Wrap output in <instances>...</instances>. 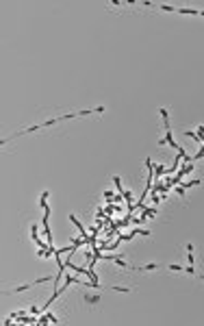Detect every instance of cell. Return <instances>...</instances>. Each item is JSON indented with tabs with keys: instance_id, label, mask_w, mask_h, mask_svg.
<instances>
[{
	"instance_id": "6",
	"label": "cell",
	"mask_w": 204,
	"mask_h": 326,
	"mask_svg": "<svg viewBox=\"0 0 204 326\" xmlns=\"http://www.w3.org/2000/svg\"><path fill=\"white\" fill-rule=\"evenodd\" d=\"M48 196H50L48 191H44L41 196H39V207H41V209H46V207H48Z\"/></svg>"
},
{
	"instance_id": "3",
	"label": "cell",
	"mask_w": 204,
	"mask_h": 326,
	"mask_svg": "<svg viewBox=\"0 0 204 326\" xmlns=\"http://www.w3.org/2000/svg\"><path fill=\"white\" fill-rule=\"evenodd\" d=\"M159 113H161V118H163V129H172V126H170V109H165V107H163V109H159Z\"/></svg>"
},
{
	"instance_id": "20",
	"label": "cell",
	"mask_w": 204,
	"mask_h": 326,
	"mask_svg": "<svg viewBox=\"0 0 204 326\" xmlns=\"http://www.w3.org/2000/svg\"><path fill=\"white\" fill-rule=\"evenodd\" d=\"M200 15H202V18H204V11H200Z\"/></svg>"
},
{
	"instance_id": "9",
	"label": "cell",
	"mask_w": 204,
	"mask_h": 326,
	"mask_svg": "<svg viewBox=\"0 0 204 326\" xmlns=\"http://www.w3.org/2000/svg\"><path fill=\"white\" fill-rule=\"evenodd\" d=\"M156 263H148V265H143V267H137V270H141V272H152V270H156Z\"/></svg>"
},
{
	"instance_id": "21",
	"label": "cell",
	"mask_w": 204,
	"mask_h": 326,
	"mask_svg": "<svg viewBox=\"0 0 204 326\" xmlns=\"http://www.w3.org/2000/svg\"><path fill=\"white\" fill-rule=\"evenodd\" d=\"M200 278H202V281H204V274H200Z\"/></svg>"
},
{
	"instance_id": "13",
	"label": "cell",
	"mask_w": 204,
	"mask_h": 326,
	"mask_svg": "<svg viewBox=\"0 0 204 326\" xmlns=\"http://www.w3.org/2000/svg\"><path fill=\"white\" fill-rule=\"evenodd\" d=\"M48 281H50V276H41L37 281H33V285H41V283H48Z\"/></svg>"
},
{
	"instance_id": "19",
	"label": "cell",
	"mask_w": 204,
	"mask_h": 326,
	"mask_svg": "<svg viewBox=\"0 0 204 326\" xmlns=\"http://www.w3.org/2000/svg\"><path fill=\"white\" fill-rule=\"evenodd\" d=\"M102 196H104V198H113L115 193H113V191H102Z\"/></svg>"
},
{
	"instance_id": "8",
	"label": "cell",
	"mask_w": 204,
	"mask_h": 326,
	"mask_svg": "<svg viewBox=\"0 0 204 326\" xmlns=\"http://www.w3.org/2000/svg\"><path fill=\"white\" fill-rule=\"evenodd\" d=\"M74 283H76V285H78V283H80V281H78L76 276H70V274H68V276H65V281H63V285H74Z\"/></svg>"
},
{
	"instance_id": "10",
	"label": "cell",
	"mask_w": 204,
	"mask_h": 326,
	"mask_svg": "<svg viewBox=\"0 0 204 326\" xmlns=\"http://www.w3.org/2000/svg\"><path fill=\"white\" fill-rule=\"evenodd\" d=\"M111 289H113V292H120V294H130L132 292L130 287H111Z\"/></svg>"
},
{
	"instance_id": "16",
	"label": "cell",
	"mask_w": 204,
	"mask_h": 326,
	"mask_svg": "<svg viewBox=\"0 0 204 326\" xmlns=\"http://www.w3.org/2000/svg\"><path fill=\"white\" fill-rule=\"evenodd\" d=\"M161 9H163V11H172V13H174V11H176V7H170V5H161Z\"/></svg>"
},
{
	"instance_id": "5",
	"label": "cell",
	"mask_w": 204,
	"mask_h": 326,
	"mask_svg": "<svg viewBox=\"0 0 204 326\" xmlns=\"http://www.w3.org/2000/svg\"><path fill=\"white\" fill-rule=\"evenodd\" d=\"M154 170H156V181H161V176L165 174V165L163 163H154Z\"/></svg>"
},
{
	"instance_id": "7",
	"label": "cell",
	"mask_w": 204,
	"mask_h": 326,
	"mask_svg": "<svg viewBox=\"0 0 204 326\" xmlns=\"http://www.w3.org/2000/svg\"><path fill=\"white\" fill-rule=\"evenodd\" d=\"M178 13H182V15H200V11L198 9H178Z\"/></svg>"
},
{
	"instance_id": "1",
	"label": "cell",
	"mask_w": 204,
	"mask_h": 326,
	"mask_svg": "<svg viewBox=\"0 0 204 326\" xmlns=\"http://www.w3.org/2000/svg\"><path fill=\"white\" fill-rule=\"evenodd\" d=\"M50 322H52V324H54V322H59L52 313H41V315L37 317V324H50Z\"/></svg>"
},
{
	"instance_id": "12",
	"label": "cell",
	"mask_w": 204,
	"mask_h": 326,
	"mask_svg": "<svg viewBox=\"0 0 204 326\" xmlns=\"http://www.w3.org/2000/svg\"><path fill=\"white\" fill-rule=\"evenodd\" d=\"M30 287H33V285H20V287H15L13 292H15V294H20V292H26V289H30Z\"/></svg>"
},
{
	"instance_id": "17",
	"label": "cell",
	"mask_w": 204,
	"mask_h": 326,
	"mask_svg": "<svg viewBox=\"0 0 204 326\" xmlns=\"http://www.w3.org/2000/svg\"><path fill=\"white\" fill-rule=\"evenodd\" d=\"M185 272H187V274H198V272H195V267H193V265H187V267H185Z\"/></svg>"
},
{
	"instance_id": "2",
	"label": "cell",
	"mask_w": 204,
	"mask_h": 326,
	"mask_svg": "<svg viewBox=\"0 0 204 326\" xmlns=\"http://www.w3.org/2000/svg\"><path fill=\"white\" fill-rule=\"evenodd\" d=\"M156 213H159V211H156V207H146V209H141V215H139V217L146 222L148 217H154Z\"/></svg>"
},
{
	"instance_id": "14",
	"label": "cell",
	"mask_w": 204,
	"mask_h": 326,
	"mask_svg": "<svg viewBox=\"0 0 204 326\" xmlns=\"http://www.w3.org/2000/svg\"><path fill=\"white\" fill-rule=\"evenodd\" d=\"M195 129H198V131H195V133H198L200 137H202V141H204V126H202V124H200V126H195Z\"/></svg>"
},
{
	"instance_id": "4",
	"label": "cell",
	"mask_w": 204,
	"mask_h": 326,
	"mask_svg": "<svg viewBox=\"0 0 204 326\" xmlns=\"http://www.w3.org/2000/svg\"><path fill=\"white\" fill-rule=\"evenodd\" d=\"M185 135H187V137H191V139H195V141H198L200 146L204 143V141H202V137H200V135L195 133V131H191V129H189V131H185Z\"/></svg>"
},
{
	"instance_id": "15",
	"label": "cell",
	"mask_w": 204,
	"mask_h": 326,
	"mask_svg": "<svg viewBox=\"0 0 204 326\" xmlns=\"http://www.w3.org/2000/svg\"><path fill=\"white\" fill-rule=\"evenodd\" d=\"M170 270L172 272H185V267H182V265H170Z\"/></svg>"
},
{
	"instance_id": "18",
	"label": "cell",
	"mask_w": 204,
	"mask_h": 326,
	"mask_svg": "<svg viewBox=\"0 0 204 326\" xmlns=\"http://www.w3.org/2000/svg\"><path fill=\"white\" fill-rule=\"evenodd\" d=\"M167 146H172V148H176V150H182V146H178V143H176V141H174V139H172V141H170V143H167Z\"/></svg>"
},
{
	"instance_id": "11",
	"label": "cell",
	"mask_w": 204,
	"mask_h": 326,
	"mask_svg": "<svg viewBox=\"0 0 204 326\" xmlns=\"http://www.w3.org/2000/svg\"><path fill=\"white\" fill-rule=\"evenodd\" d=\"M85 302H91V304H96V302H100V296H87V298H85Z\"/></svg>"
}]
</instances>
